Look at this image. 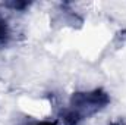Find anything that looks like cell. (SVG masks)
I'll return each instance as SVG.
<instances>
[{"label": "cell", "mask_w": 126, "mask_h": 125, "mask_svg": "<svg viewBox=\"0 0 126 125\" xmlns=\"http://www.w3.org/2000/svg\"><path fill=\"white\" fill-rule=\"evenodd\" d=\"M110 103V96L103 88H95L91 91H78L73 93L69 102V109L76 112L82 119L91 116Z\"/></svg>", "instance_id": "cell-1"}, {"label": "cell", "mask_w": 126, "mask_h": 125, "mask_svg": "<svg viewBox=\"0 0 126 125\" xmlns=\"http://www.w3.org/2000/svg\"><path fill=\"white\" fill-rule=\"evenodd\" d=\"M10 38V30L6 19L0 15V46H4Z\"/></svg>", "instance_id": "cell-2"}, {"label": "cell", "mask_w": 126, "mask_h": 125, "mask_svg": "<svg viewBox=\"0 0 126 125\" xmlns=\"http://www.w3.org/2000/svg\"><path fill=\"white\" fill-rule=\"evenodd\" d=\"M7 7H12L13 10H24L25 7L30 6V3L27 1H12V3H6Z\"/></svg>", "instance_id": "cell-3"}, {"label": "cell", "mask_w": 126, "mask_h": 125, "mask_svg": "<svg viewBox=\"0 0 126 125\" xmlns=\"http://www.w3.org/2000/svg\"><path fill=\"white\" fill-rule=\"evenodd\" d=\"M30 125H57L56 122H51V121H40V122H34Z\"/></svg>", "instance_id": "cell-4"}]
</instances>
